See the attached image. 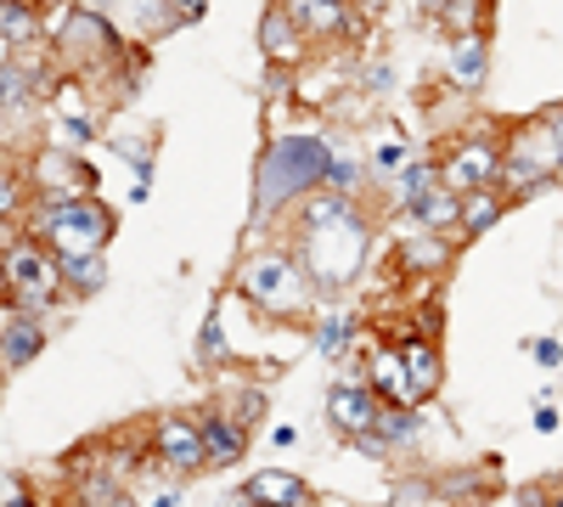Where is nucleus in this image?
I'll list each match as a JSON object with an SVG mask.
<instances>
[{"instance_id": "1", "label": "nucleus", "mask_w": 563, "mask_h": 507, "mask_svg": "<svg viewBox=\"0 0 563 507\" xmlns=\"http://www.w3.org/2000/svg\"><path fill=\"white\" fill-rule=\"evenodd\" d=\"M327 169H333V147L321 135H271L254 169V225L276 220L288 203L316 192Z\"/></svg>"}, {"instance_id": "2", "label": "nucleus", "mask_w": 563, "mask_h": 507, "mask_svg": "<svg viewBox=\"0 0 563 507\" xmlns=\"http://www.w3.org/2000/svg\"><path fill=\"white\" fill-rule=\"evenodd\" d=\"M366 249H372V225H366L361 209L299 232V260H305V271H310V283H316L321 299H333V294H344V288L361 283Z\"/></svg>"}, {"instance_id": "3", "label": "nucleus", "mask_w": 563, "mask_h": 507, "mask_svg": "<svg viewBox=\"0 0 563 507\" xmlns=\"http://www.w3.org/2000/svg\"><path fill=\"white\" fill-rule=\"evenodd\" d=\"M238 288L260 316H271V321H299L310 305H316V283H310V271H305V260L299 254H288V249H260V254H249L243 265H238Z\"/></svg>"}, {"instance_id": "4", "label": "nucleus", "mask_w": 563, "mask_h": 507, "mask_svg": "<svg viewBox=\"0 0 563 507\" xmlns=\"http://www.w3.org/2000/svg\"><path fill=\"white\" fill-rule=\"evenodd\" d=\"M29 232L52 249L57 260H79V254H102L119 232V214L108 203H97V192L79 198H40V214Z\"/></svg>"}, {"instance_id": "5", "label": "nucleus", "mask_w": 563, "mask_h": 507, "mask_svg": "<svg viewBox=\"0 0 563 507\" xmlns=\"http://www.w3.org/2000/svg\"><path fill=\"white\" fill-rule=\"evenodd\" d=\"M563 175V158H558V135L541 119H519L507 135H501V198H525L536 187H547V180Z\"/></svg>"}, {"instance_id": "6", "label": "nucleus", "mask_w": 563, "mask_h": 507, "mask_svg": "<svg viewBox=\"0 0 563 507\" xmlns=\"http://www.w3.org/2000/svg\"><path fill=\"white\" fill-rule=\"evenodd\" d=\"M0 271H7V288H12V305L18 310H52L63 294H68V283H63V260L45 249L34 232H23V238H12V249H7V260H0Z\"/></svg>"}, {"instance_id": "7", "label": "nucleus", "mask_w": 563, "mask_h": 507, "mask_svg": "<svg viewBox=\"0 0 563 507\" xmlns=\"http://www.w3.org/2000/svg\"><path fill=\"white\" fill-rule=\"evenodd\" d=\"M52 45H57V57L68 63V68H79V74H90V68H102L108 57H119L124 45H119V34H113V23L90 7H74L57 29H52Z\"/></svg>"}, {"instance_id": "8", "label": "nucleus", "mask_w": 563, "mask_h": 507, "mask_svg": "<svg viewBox=\"0 0 563 507\" xmlns=\"http://www.w3.org/2000/svg\"><path fill=\"white\" fill-rule=\"evenodd\" d=\"M147 440H153V456H158L169 474H203V469H209L203 423L186 418V411H164V418H153Z\"/></svg>"}, {"instance_id": "9", "label": "nucleus", "mask_w": 563, "mask_h": 507, "mask_svg": "<svg viewBox=\"0 0 563 507\" xmlns=\"http://www.w3.org/2000/svg\"><path fill=\"white\" fill-rule=\"evenodd\" d=\"M440 180L451 192H474V187H496L501 180V135H462L451 142V158L440 164Z\"/></svg>"}, {"instance_id": "10", "label": "nucleus", "mask_w": 563, "mask_h": 507, "mask_svg": "<svg viewBox=\"0 0 563 507\" xmlns=\"http://www.w3.org/2000/svg\"><path fill=\"white\" fill-rule=\"evenodd\" d=\"M378 411H384V400H378V389L366 384V373H361V378H333V384H327V423H333L344 440L372 434Z\"/></svg>"}, {"instance_id": "11", "label": "nucleus", "mask_w": 563, "mask_h": 507, "mask_svg": "<svg viewBox=\"0 0 563 507\" xmlns=\"http://www.w3.org/2000/svg\"><path fill=\"white\" fill-rule=\"evenodd\" d=\"M288 18L316 40V45H339V40H361L366 34V18L350 12V0H282Z\"/></svg>"}, {"instance_id": "12", "label": "nucleus", "mask_w": 563, "mask_h": 507, "mask_svg": "<svg viewBox=\"0 0 563 507\" xmlns=\"http://www.w3.org/2000/svg\"><path fill=\"white\" fill-rule=\"evenodd\" d=\"M40 350H45V321L7 299L0 305V373H23Z\"/></svg>"}, {"instance_id": "13", "label": "nucleus", "mask_w": 563, "mask_h": 507, "mask_svg": "<svg viewBox=\"0 0 563 507\" xmlns=\"http://www.w3.org/2000/svg\"><path fill=\"white\" fill-rule=\"evenodd\" d=\"M260 52L271 57V68H299L305 52H310V34L288 18V7H282V0H271L265 18H260Z\"/></svg>"}, {"instance_id": "14", "label": "nucleus", "mask_w": 563, "mask_h": 507, "mask_svg": "<svg viewBox=\"0 0 563 507\" xmlns=\"http://www.w3.org/2000/svg\"><path fill=\"white\" fill-rule=\"evenodd\" d=\"M34 192L40 198H79V192H97V169H85L74 153H40L34 158Z\"/></svg>"}, {"instance_id": "15", "label": "nucleus", "mask_w": 563, "mask_h": 507, "mask_svg": "<svg viewBox=\"0 0 563 507\" xmlns=\"http://www.w3.org/2000/svg\"><path fill=\"white\" fill-rule=\"evenodd\" d=\"M400 361H406V378H411V395L417 406H429L445 384V361H440V344L422 339V333H406L400 339Z\"/></svg>"}, {"instance_id": "16", "label": "nucleus", "mask_w": 563, "mask_h": 507, "mask_svg": "<svg viewBox=\"0 0 563 507\" xmlns=\"http://www.w3.org/2000/svg\"><path fill=\"white\" fill-rule=\"evenodd\" d=\"M203 445H209V469H231L249 456V423L238 418V411H203Z\"/></svg>"}, {"instance_id": "17", "label": "nucleus", "mask_w": 563, "mask_h": 507, "mask_svg": "<svg viewBox=\"0 0 563 507\" xmlns=\"http://www.w3.org/2000/svg\"><path fill=\"white\" fill-rule=\"evenodd\" d=\"M243 491H249L254 502H265V507H310V502H316V491H310L305 474H294V469H260V474L243 480Z\"/></svg>"}, {"instance_id": "18", "label": "nucleus", "mask_w": 563, "mask_h": 507, "mask_svg": "<svg viewBox=\"0 0 563 507\" xmlns=\"http://www.w3.org/2000/svg\"><path fill=\"white\" fill-rule=\"evenodd\" d=\"M490 74V40L485 34H467V40H451V57H445V85L451 90H479Z\"/></svg>"}, {"instance_id": "19", "label": "nucleus", "mask_w": 563, "mask_h": 507, "mask_svg": "<svg viewBox=\"0 0 563 507\" xmlns=\"http://www.w3.org/2000/svg\"><path fill=\"white\" fill-rule=\"evenodd\" d=\"M501 209H507V198H501V187H474V192H462V220H456V238L462 243H479L490 225L501 220Z\"/></svg>"}, {"instance_id": "20", "label": "nucleus", "mask_w": 563, "mask_h": 507, "mask_svg": "<svg viewBox=\"0 0 563 507\" xmlns=\"http://www.w3.org/2000/svg\"><path fill=\"white\" fill-rule=\"evenodd\" d=\"M40 34H45V23H40V7H34V0H0V45L29 52Z\"/></svg>"}, {"instance_id": "21", "label": "nucleus", "mask_w": 563, "mask_h": 507, "mask_svg": "<svg viewBox=\"0 0 563 507\" xmlns=\"http://www.w3.org/2000/svg\"><path fill=\"white\" fill-rule=\"evenodd\" d=\"M422 434V406H384L378 423H372V440L384 451H400V445H417Z\"/></svg>"}, {"instance_id": "22", "label": "nucleus", "mask_w": 563, "mask_h": 507, "mask_svg": "<svg viewBox=\"0 0 563 507\" xmlns=\"http://www.w3.org/2000/svg\"><path fill=\"white\" fill-rule=\"evenodd\" d=\"M411 220L422 225V232H440V238H451V232H456V220H462V192H451L445 180H440V187H434L429 198H422V203L411 209Z\"/></svg>"}, {"instance_id": "23", "label": "nucleus", "mask_w": 563, "mask_h": 507, "mask_svg": "<svg viewBox=\"0 0 563 507\" xmlns=\"http://www.w3.org/2000/svg\"><path fill=\"white\" fill-rule=\"evenodd\" d=\"M355 333H361V316L333 310L327 321H316V350H321L327 361H344V355H350V344H355Z\"/></svg>"}, {"instance_id": "24", "label": "nucleus", "mask_w": 563, "mask_h": 507, "mask_svg": "<svg viewBox=\"0 0 563 507\" xmlns=\"http://www.w3.org/2000/svg\"><path fill=\"white\" fill-rule=\"evenodd\" d=\"M440 18H445L451 40L485 34V29H490V0H440Z\"/></svg>"}, {"instance_id": "25", "label": "nucleus", "mask_w": 563, "mask_h": 507, "mask_svg": "<svg viewBox=\"0 0 563 507\" xmlns=\"http://www.w3.org/2000/svg\"><path fill=\"white\" fill-rule=\"evenodd\" d=\"M63 283L74 299H90V294H102L108 288V265L102 254H79V260H63Z\"/></svg>"}, {"instance_id": "26", "label": "nucleus", "mask_w": 563, "mask_h": 507, "mask_svg": "<svg viewBox=\"0 0 563 507\" xmlns=\"http://www.w3.org/2000/svg\"><path fill=\"white\" fill-rule=\"evenodd\" d=\"M434 187H440V164H434V158H411V164L400 169V203H406V214L429 198Z\"/></svg>"}, {"instance_id": "27", "label": "nucleus", "mask_w": 563, "mask_h": 507, "mask_svg": "<svg viewBox=\"0 0 563 507\" xmlns=\"http://www.w3.org/2000/svg\"><path fill=\"white\" fill-rule=\"evenodd\" d=\"M400 265L406 271H445L451 265V249L440 232H422L417 243H400Z\"/></svg>"}, {"instance_id": "28", "label": "nucleus", "mask_w": 563, "mask_h": 507, "mask_svg": "<svg viewBox=\"0 0 563 507\" xmlns=\"http://www.w3.org/2000/svg\"><path fill=\"white\" fill-rule=\"evenodd\" d=\"M198 361L203 366H220L225 361V328H220V305L203 316V339H198Z\"/></svg>"}, {"instance_id": "29", "label": "nucleus", "mask_w": 563, "mask_h": 507, "mask_svg": "<svg viewBox=\"0 0 563 507\" xmlns=\"http://www.w3.org/2000/svg\"><path fill=\"white\" fill-rule=\"evenodd\" d=\"M361 180H366V169H361L355 158H339V153H333V169H327L321 187H333V192H355Z\"/></svg>"}, {"instance_id": "30", "label": "nucleus", "mask_w": 563, "mask_h": 507, "mask_svg": "<svg viewBox=\"0 0 563 507\" xmlns=\"http://www.w3.org/2000/svg\"><path fill=\"white\" fill-rule=\"evenodd\" d=\"M0 507H40V496L23 474H0Z\"/></svg>"}, {"instance_id": "31", "label": "nucleus", "mask_w": 563, "mask_h": 507, "mask_svg": "<svg viewBox=\"0 0 563 507\" xmlns=\"http://www.w3.org/2000/svg\"><path fill=\"white\" fill-rule=\"evenodd\" d=\"M406 164H411V147H400V142H389V147L372 153V169H378V175H395V180H400Z\"/></svg>"}, {"instance_id": "32", "label": "nucleus", "mask_w": 563, "mask_h": 507, "mask_svg": "<svg viewBox=\"0 0 563 507\" xmlns=\"http://www.w3.org/2000/svg\"><path fill=\"white\" fill-rule=\"evenodd\" d=\"M23 203V187H18V175L12 169H0V220H12Z\"/></svg>"}, {"instance_id": "33", "label": "nucleus", "mask_w": 563, "mask_h": 507, "mask_svg": "<svg viewBox=\"0 0 563 507\" xmlns=\"http://www.w3.org/2000/svg\"><path fill=\"white\" fill-rule=\"evenodd\" d=\"M169 12H175V23H203L209 0H169Z\"/></svg>"}, {"instance_id": "34", "label": "nucleus", "mask_w": 563, "mask_h": 507, "mask_svg": "<svg viewBox=\"0 0 563 507\" xmlns=\"http://www.w3.org/2000/svg\"><path fill=\"white\" fill-rule=\"evenodd\" d=\"M530 355H536L541 366H563V344H558V339H530Z\"/></svg>"}, {"instance_id": "35", "label": "nucleus", "mask_w": 563, "mask_h": 507, "mask_svg": "<svg viewBox=\"0 0 563 507\" xmlns=\"http://www.w3.org/2000/svg\"><path fill=\"white\" fill-rule=\"evenodd\" d=\"M63 130L74 135V142H90V135H97V119H85V113H63Z\"/></svg>"}, {"instance_id": "36", "label": "nucleus", "mask_w": 563, "mask_h": 507, "mask_svg": "<svg viewBox=\"0 0 563 507\" xmlns=\"http://www.w3.org/2000/svg\"><path fill=\"white\" fill-rule=\"evenodd\" d=\"M547 124H552V135H558V158H563V102L547 108Z\"/></svg>"}, {"instance_id": "37", "label": "nucleus", "mask_w": 563, "mask_h": 507, "mask_svg": "<svg viewBox=\"0 0 563 507\" xmlns=\"http://www.w3.org/2000/svg\"><path fill=\"white\" fill-rule=\"evenodd\" d=\"M214 507H254V496H249V491H231V496H220Z\"/></svg>"}, {"instance_id": "38", "label": "nucleus", "mask_w": 563, "mask_h": 507, "mask_svg": "<svg viewBox=\"0 0 563 507\" xmlns=\"http://www.w3.org/2000/svg\"><path fill=\"white\" fill-rule=\"evenodd\" d=\"M310 507H355V502H344V496H316Z\"/></svg>"}, {"instance_id": "39", "label": "nucleus", "mask_w": 563, "mask_h": 507, "mask_svg": "<svg viewBox=\"0 0 563 507\" xmlns=\"http://www.w3.org/2000/svg\"><path fill=\"white\" fill-rule=\"evenodd\" d=\"M153 507H180V496H175V491H158V496H153Z\"/></svg>"}, {"instance_id": "40", "label": "nucleus", "mask_w": 563, "mask_h": 507, "mask_svg": "<svg viewBox=\"0 0 563 507\" xmlns=\"http://www.w3.org/2000/svg\"><path fill=\"white\" fill-rule=\"evenodd\" d=\"M552 507H563V491H552Z\"/></svg>"}, {"instance_id": "41", "label": "nucleus", "mask_w": 563, "mask_h": 507, "mask_svg": "<svg viewBox=\"0 0 563 507\" xmlns=\"http://www.w3.org/2000/svg\"><path fill=\"white\" fill-rule=\"evenodd\" d=\"M113 507H130V502H124V496H119V502H113Z\"/></svg>"}, {"instance_id": "42", "label": "nucleus", "mask_w": 563, "mask_h": 507, "mask_svg": "<svg viewBox=\"0 0 563 507\" xmlns=\"http://www.w3.org/2000/svg\"><path fill=\"white\" fill-rule=\"evenodd\" d=\"M34 7H52V0H34Z\"/></svg>"}, {"instance_id": "43", "label": "nucleus", "mask_w": 563, "mask_h": 507, "mask_svg": "<svg viewBox=\"0 0 563 507\" xmlns=\"http://www.w3.org/2000/svg\"><path fill=\"white\" fill-rule=\"evenodd\" d=\"M254 507H265V502H254Z\"/></svg>"}]
</instances>
